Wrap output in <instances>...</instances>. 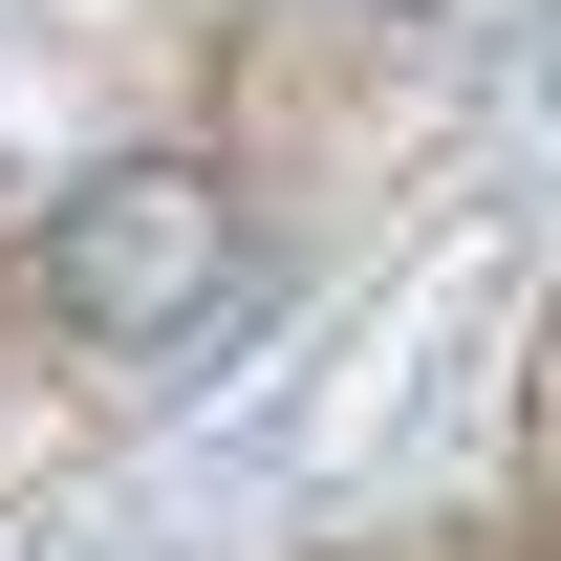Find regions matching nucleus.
<instances>
[{
    "label": "nucleus",
    "mask_w": 561,
    "mask_h": 561,
    "mask_svg": "<svg viewBox=\"0 0 561 561\" xmlns=\"http://www.w3.org/2000/svg\"><path fill=\"white\" fill-rule=\"evenodd\" d=\"M22 280H44L66 346H173V324H216V280H238V173L216 151H108V173L44 195Z\"/></svg>",
    "instance_id": "obj_1"
},
{
    "label": "nucleus",
    "mask_w": 561,
    "mask_h": 561,
    "mask_svg": "<svg viewBox=\"0 0 561 561\" xmlns=\"http://www.w3.org/2000/svg\"><path fill=\"white\" fill-rule=\"evenodd\" d=\"M389 22H432V0H389Z\"/></svg>",
    "instance_id": "obj_2"
}]
</instances>
